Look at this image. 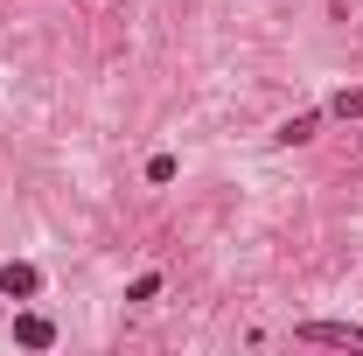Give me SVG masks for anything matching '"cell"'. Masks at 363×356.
<instances>
[{"label": "cell", "mask_w": 363, "mask_h": 356, "mask_svg": "<svg viewBox=\"0 0 363 356\" xmlns=\"http://www.w3.org/2000/svg\"><path fill=\"white\" fill-rule=\"evenodd\" d=\"M335 112L342 119H363V91H335Z\"/></svg>", "instance_id": "obj_5"}, {"label": "cell", "mask_w": 363, "mask_h": 356, "mask_svg": "<svg viewBox=\"0 0 363 356\" xmlns=\"http://www.w3.org/2000/svg\"><path fill=\"white\" fill-rule=\"evenodd\" d=\"M315 112H301V119H286V126H279V140H286V147H301V140H315Z\"/></svg>", "instance_id": "obj_2"}, {"label": "cell", "mask_w": 363, "mask_h": 356, "mask_svg": "<svg viewBox=\"0 0 363 356\" xmlns=\"http://www.w3.org/2000/svg\"><path fill=\"white\" fill-rule=\"evenodd\" d=\"M294 335H301V343H335V350H363V328H357V321H301Z\"/></svg>", "instance_id": "obj_1"}, {"label": "cell", "mask_w": 363, "mask_h": 356, "mask_svg": "<svg viewBox=\"0 0 363 356\" xmlns=\"http://www.w3.org/2000/svg\"><path fill=\"white\" fill-rule=\"evenodd\" d=\"M43 279H35V266H7V294H35Z\"/></svg>", "instance_id": "obj_4"}, {"label": "cell", "mask_w": 363, "mask_h": 356, "mask_svg": "<svg viewBox=\"0 0 363 356\" xmlns=\"http://www.w3.org/2000/svg\"><path fill=\"white\" fill-rule=\"evenodd\" d=\"M154 294H161V272H140L133 287H126V301H140V308H147V301H154Z\"/></svg>", "instance_id": "obj_3"}]
</instances>
